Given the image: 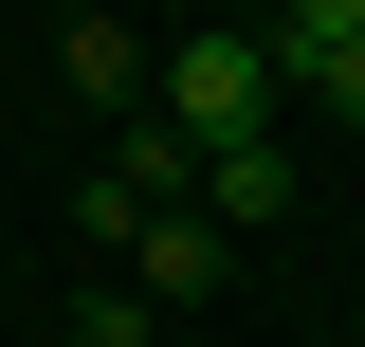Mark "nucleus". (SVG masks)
Listing matches in <instances>:
<instances>
[{"label":"nucleus","mask_w":365,"mask_h":347,"mask_svg":"<svg viewBox=\"0 0 365 347\" xmlns=\"http://www.w3.org/2000/svg\"><path fill=\"white\" fill-rule=\"evenodd\" d=\"M274 91H292V74L256 55V19H201V37H165V91H146V110L220 165V146H274Z\"/></svg>","instance_id":"obj_1"},{"label":"nucleus","mask_w":365,"mask_h":347,"mask_svg":"<svg viewBox=\"0 0 365 347\" xmlns=\"http://www.w3.org/2000/svg\"><path fill=\"white\" fill-rule=\"evenodd\" d=\"M256 55L311 91V110H347V129H365V0H274V19H256Z\"/></svg>","instance_id":"obj_2"},{"label":"nucleus","mask_w":365,"mask_h":347,"mask_svg":"<svg viewBox=\"0 0 365 347\" xmlns=\"http://www.w3.org/2000/svg\"><path fill=\"white\" fill-rule=\"evenodd\" d=\"M55 91H73L91 129H146V91H165V37H128V19H55Z\"/></svg>","instance_id":"obj_3"},{"label":"nucleus","mask_w":365,"mask_h":347,"mask_svg":"<svg viewBox=\"0 0 365 347\" xmlns=\"http://www.w3.org/2000/svg\"><path fill=\"white\" fill-rule=\"evenodd\" d=\"M220 274H237V238H220L201 201H182V219H146V238H128V293H146V311H201Z\"/></svg>","instance_id":"obj_4"},{"label":"nucleus","mask_w":365,"mask_h":347,"mask_svg":"<svg viewBox=\"0 0 365 347\" xmlns=\"http://www.w3.org/2000/svg\"><path fill=\"white\" fill-rule=\"evenodd\" d=\"M201 219H220V238H274V219H292V146H220V165H201Z\"/></svg>","instance_id":"obj_5"},{"label":"nucleus","mask_w":365,"mask_h":347,"mask_svg":"<svg viewBox=\"0 0 365 347\" xmlns=\"http://www.w3.org/2000/svg\"><path fill=\"white\" fill-rule=\"evenodd\" d=\"M73 347H165V311H146V293H128V274H110V293H91V311H73Z\"/></svg>","instance_id":"obj_6"}]
</instances>
